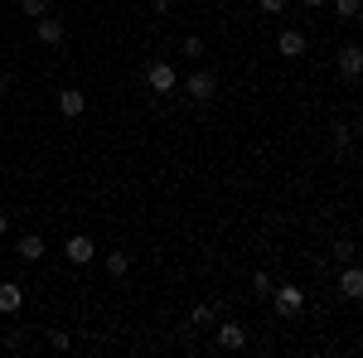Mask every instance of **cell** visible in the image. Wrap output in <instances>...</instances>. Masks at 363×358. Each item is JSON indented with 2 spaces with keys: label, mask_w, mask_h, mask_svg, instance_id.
Instances as JSON below:
<instances>
[{
  "label": "cell",
  "mask_w": 363,
  "mask_h": 358,
  "mask_svg": "<svg viewBox=\"0 0 363 358\" xmlns=\"http://www.w3.org/2000/svg\"><path fill=\"white\" fill-rule=\"evenodd\" d=\"M145 87H150V92H174V87H179V73H174V63L155 58V63L145 68Z\"/></svg>",
  "instance_id": "obj_1"
},
{
  "label": "cell",
  "mask_w": 363,
  "mask_h": 358,
  "mask_svg": "<svg viewBox=\"0 0 363 358\" xmlns=\"http://www.w3.org/2000/svg\"><path fill=\"white\" fill-rule=\"evenodd\" d=\"M184 92H189L194 102H208V97L218 92V78H213L208 68H199V73H189V78H184Z\"/></svg>",
  "instance_id": "obj_2"
},
{
  "label": "cell",
  "mask_w": 363,
  "mask_h": 358,
  "mask_svg": "<svg viewBox=\"0 0 363 358\" xmlns=\"http://www.w3.org/2000/svg\"><path fill=\"white\" fill-rule=\"evenodd\" d=\"M272 296H277V315H301V305H306V296H301V286H272Z\"/></svg>",
  "instance_id": "obj_3"
},
{
  "label": "cell",
  "mask_w": 363,
  "mask_h": 358,
  "mask_svg": "<svg viewBox=\"0 0 363 358\" xmlns=\"http://www.w3.org/2000/svg\"><path fill=\"white\" fill-rule=\"evenodd\" d=\"M63 252H68V262H78V267H87V262L97 257V242H92L87 233H78V237H68V242H63Z\"/></svg>",
  "instance_id": "obj_4"
},
{
  "label": "cell",
  "mask_w": 363,
  "mask_h": 358,
  "mask_svg": "<svg viewBox=\"0 0 363 358\" xmlns=\"http://www.w3.org/2000/svg\"><path fill=\"white\" fill-rule=\"evenodd\" d=\"M339 73H344L349 83L363 73V49H359V44H344V49H339Z\"/></svg>",
  "instance_id": "obj_5"
},
{
  "label": "cell",
  "mask_w": 363,
  "mask_h": 358,
  "mask_svg": "<svg viewBox=\"0 0 363 358\" xmlns=\"http://www.w3.org/2000/svg\"><path fill=\"white\" fill-rule=\"evenodd\" d=\"M218 349H223V354L247 349V330H242V325H218Z\"/></svg>",
  "instance_id": "obj_6"
},
{
  "label": "cell",
  "mask_w": 363,
  "mask_h": 358,
  "mask_svg": "<svg viewBox=\"0 0 363 358\" xmlns=\"http://www.w3.org/2000/svg\"><path fill=\"white\" fill-rule=\"evenodd\" d=\"M58 111L73 121V116H83V111H87V97L78 92V87H63V92H58Z\"/></svg>",
  "instance_id": "obj_7"
},
{
  "label": "cell",
  "mask_w": 363,
  "mask_h": 358,
  "mask_svg": "<svg viewBox=\"0 0 363 358\" xmlns=\"http://www.w3.org/2000/svg\"><path fill=\"white\" fill-rule=\"evenodd\" d=\"M339 291H344L349 301H359V296H363V272L354 267V262H344V272H339Z\"/></svg>",
  "instance_id": "obj_8"
},
{
  "label": "cell",
  "mask_w": 363,
  "mask_h": 358,
  "mask_svg": "<svg viewBox=\"0 0 363 358\" xmlns=\"http://www.w3.org/2000/svg\"><path fill=\"white\" fill-rule=\"evenodd\" d=\"M39 44H63V20L58 15H39Z\"/></svg>",
  "instance_id": "obj_9"
},
{
  "label": "cell",
  "mask_w": 363,
  "mask_h": 358,
  "mask_svg": "<svg viewBox=\"0 0 363 358\" xmlns=\"http://www.w3.org/2000/svg\"><path fill=\"white\" fill-rule=\"evenodd\" d=\"M277 49H281L286 58H301V54H306V34H296V29H281Z\"/></svg>",
  "instance_id": "obj_10"
},
{
  "label": "cell",
  "mask_w": 363,
  "mask_h": 358,
  "mask_svg": "<svg viewBox=\"0 0 363 358\" xmlns=\"http://www.w3.org/2000/svg\"><path fill=\"white\" fill-rule=\"evenodd\" d=\"M20 305H25V291H20L15 281H5V286H0V315H15Z\"/></svg>",
  "instance_id": "obj_11"
},
{
  "label": "cell",
  "mask_w": 363,
  "mask_h": 358,
  "mask_svg": "<svg viewBox=\"0 0 363 358\" xmlns=\"http://www.w3.org/2000/svg\"><path fill=\"white\" fill-rule=\"evenodd\" d=\"M20 257H25V262H39V257H44V237H39V233H25V242H20Z\"/></svg>",
  "instance_id": "obj_12"
},
{
  "label": "cell",
  "mask_w": 363,
  "mask_h": 358,
  "mask_svg": "<svg viewBox=\"0 0 363 358\" xmlns=\"http://www.w3.org/2000/svg\"><path fill=\"white\" fill-rule=\"evenodd\" d=\"M126 267H131L126 252H112V257H107V272H112V276H126Z\"/></svg>",
  "instance_id": "obj_13"
},
{
  "label": "cell",
  "mask_w": 363,
  "mask_h": 358,
  "mask_svg": "<svg viewBox=\"0 0 363 358\" xmlns=\"http://www.w3.org/2000/svg\"><path fill=\"white\" fill-rule=\"evenodd\" d=\"M335 10H339V20H349V25L359 20V0H335Z\"/></svg>",
  "instance_id": "obj_14"
},
{
  "label": "cell",
  "mask_w": 363,
  "mask_h": 358,
  "mask_svg": "<svg viewBox=\"0 0 363 358\" xmlns=\"http://www.w3.org/2000/svg\"><path fill=\"white\" fill-rule=\"evenodd\" d=\"M20 10H25L29 20H39V15H49V0H20Z\"/></svg>",
  "instance_id": "obj_15"
},
{
  "label": "cell",
  "mask_w": 363,
  "mask_h": 358,
  "mask_svg": "<svg viewBox=\"0 0 363 358\" xmlns=\"http://www.w3.org/2000/svg\"><path fill=\"white\" fill-rule=\"evenodd\" d=\"M189 325H213V305H194V315H189Z\"/></svg>",
  "instance_id": "obj_16"
},
{
  "label": "cell",
  "mask_w": 363,
  "mask_h": 358,
  "mask_svg": "<svg viewBox=\"0 0 363 358\" xmlns=\"http://www.w3.org/2000/svg\"><path fill=\"white\" fill-rule=\"evenodd\" d=\"M184 58H203V39H199V34L184 39Z\"/></svg>",
  "instance_id": "obj_17"
},
{
  "label": "cell",
  "mask_w": 363,
  "mask_h": 358,
  "mask_svg": "<svg viewBox=\"0 0 363 358\" xmlns=\"http://www.w3.org/2000/svg\"><path fill=\"white\" fill-rule=\"evenodd\" d=\"M252 291H257V296H272V276L257 272V276H252Z\"/></svg>",
  "instance_id": "obj_18"
},
{
  "label": "cell",
  "mask_w": 363,
  "mask_h": 358,
  "mask_svg": "<svg viewBox=\"0 0 363 358\" xmlns=\"http://www.w3.org/2000/svg\"><path fill=\"white\" fill-rule=\"evenodd\" d=\"M49 349H68V334H63V330H49Z\"/></svg>",
  "instance_id": "obj_19"
},
{
  "label": "cell",
  "mask_w": 363,
  "mask_h": 358,
  "mask_svg": "<svg viewBox=\"0 0 363 358\" xmlns=\"http://www.w3.org/2000/svg\"><path fill=\"white\" fill-rule=\"evenodd\" d=\"M257 5H262L267 15H281V10H286V0H257Z\"/></svg>",
  "instance_id": "obj_20"
},
{
  "label": "cell",
  "mask_w": 363,
  "mask_h": 358,
  "mask_svg": "<svg viewBox=\"0 0 363 358\" xmlns=\"http://www.w3.org/2000/svg\"><path fill=\"white\" fill-rule=\"evenodd\" d=\"M5 233H10V218H5V213H0V237H5Z\"/></svg>",
  "instance_id": "obj_21"
},
{
  "label": "cell",
  "mask_w": 363,
  "mask_h": 358,
  "mask_svg": "<svg viewBox=\"0 0 363 358\" xmlns=\"http://www.w3.org/2000/svg\"><path fill=\"white\" fill-rule=\"evenodd\" d=\"M150 10H169V0H150Z\"/></svg>",
  "instance_id": "obj_22"
},
{
  "label": "cell",
  "mask_w": 363,
  "mask_h": 358,
  "mask_svg": "<svg viewBox=\"0 0 363 358\" xmlns=\"http://www.w3.org/2000/svg\"><path fill=\"white\" fill-rule=\"evenodd\" d=\"M306 5H310V10H320V5H325V0H306Z\"/></svg>",
  "instance_id": "obj_23"
},
{
  "label": "cell",
  "mask_w": 363,
  "mask_h": 358,
  "mask_svg": "<svg viewBox=\"0 0 363 358\" xmlns=\"http://www.w3.org/2000/svg\"><path fill=\"white\" fill-rule=\"evenodd\" d=\"M0 97H5V78H0Z\"/></svg>",
  "instance_id": "obj_24"
}]
</instances>
